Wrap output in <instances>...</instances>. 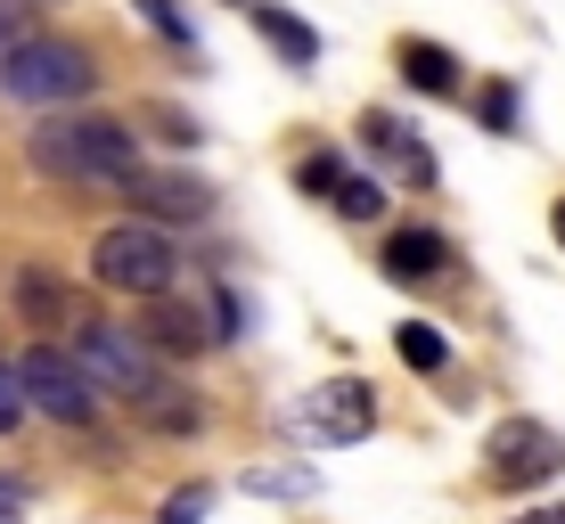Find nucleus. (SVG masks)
<instances>
[{
    "mask_svg": "<svg viewBox=\"0 0 565 524\" xmlns=\"http://www.w3.org/2000/svg\"><path fill=\"white\" fill-rule=\"evenodd\" d=\"M443 263H451V246H443L435 229H394V238H385V279H394V287L435 279Z\"/></svg>",
    "mask_w": 565,
    "mask_h": 524,
    "instance_id": "12",
    "label": "nucleus"
},
{
    "mask_svg": "<svg viewBox=\"0 0 565 524\" xmlns=\"http://www.w3.org/2000/svg\"><path fill=\"white\" fill-rule=\"evenodd\" d=\"M17 418H25V385H17V368L0 361V435H17Z\"/></svg>",
    "mask_w": 565,
    "mask_h": 524,
    "instance_id": "18",
    "label": "nucleus"
},
{
    "mask_svg": "<svg viewBox=\"0 0 565 524\" xmlns=\"http://www.w3.org/2000/svg\"><path fill=\"white\" fill-rule=\"evenodd\" d=\"M140 17H148L156 33H172V42H189V17L172 9V0H140Z\"/></svg>",
    "mask_w": 565,
    "mask_h": 524,
    "instance_id": "20",
    "label": "nucleus"
},
{
    "mask_svg": "<svg viewBox=\"0 0 565 524\" xmlns=\"http://www.w3.org/2000/svg\"><path fill=\"white\" fill-rule=\"evenodd\" d=\"M17 312L33 328H74V296L50 279V270H17Z\"/></svg>",
    "mask_w": 565,
    "mask_h": 524,
    "instance_id": "15",
    "label": "nucleus"
},
{
    "mask_svg": "<svg viewBox=\"0 0 565 524\" xmlns=\"http://www.w3.org/2000/svg\"><path fill=\"white\" fill-rule=\"evenodd\" d=\"M17 385H25V410H42L57 426H99V385L83 377V361L57 353V344H33L17 361Z\"/></svg>",
    "mask_w": 565,
    "mask_h": 524,
    "instance_id": "4",
    "label": "nucleus"
},
{
    "mask_svg": "<svg viewBox=\"0 0 565 524\" xmlns=\"http://www.w3.org/2000/svg\"><path fill=\"white\" fill-rule=\"evenodd\" d=\"M33 164L57 172V181H115L124 189L140 172V148H131V131L115 115H50L33 131Z\"/></svg>",
    "mask_w": 565,
    "mask_h": 524,
    "instance_id": "1",
    "label": "nucleus"
},
{
    "mask_svg": "<svg viewBox=\"0 0 565 524\" xmlns=\"http://www.w3.org/2000/svg\"><path fill=\"white\" fill-rule=\"evenodd\" d=\"M90 279L107 287V296H172L181 287V246L164 238V222H115L99 229V246H90Z\"/></svg>",
    "mask_w": 565,
    "mask_h": 524,
    "instance_id": "2",
    "label": "nucleus"
},
{
    "mask_svg": "<svg viewBox=\"0 0 565 524\" xmlns=\"http://www.w3.org/2000/svg\"><path fill=\"white\" fill-rule=\"evenodd\" d=\"M394 353L418 368V377H435L443 361H451V344H443V328L435 320H402V336H394Z\"/></svg>",
    "mask_w": 565,
    "mask_h": 524,
    "instance_id": "16",
    "label": "nucleus"
},
{
    "mask_svg": "<svg viewBox=\"0 0 565 524\" xmlns=\"http://www.w3.org/2000/svg\"><path fill=\"white\" fill-rule=\"evenodd\" d=\"M402 83L426 90V99H451L459 90V57L443 42H402Z\"/></svg>",
    "mask_w": 565,
    "mask_h": 524,
    "instance_id": "14",
    "label": "nucleus"
},
{
    "mask_svg": "<svg viewBox=\"0 0 565 524\" xmlns=\"http://www.w3.org/2000/svg\"><path fill=\"white\" fill-rule=\"evenodd\" d=\"M296 426L311 442H361L369 426H377V385H361V377H328V385H311L303 394V410Z\"/></svg>",
    "mask_w": 565,
    "mask_h": 524,
    "instance_id": "7",
    "label": "nucleus"
},
{
    "mask_svg": "<svg viewBox=\"0 0 565 524\" xmlns=\"http://www.w3.org/2000/svg\"><path fill=\"white\" fill-rule=\"evenodd\" d=\"M337 181H344V164L328 157V148H320V157H311V164L296 172V189H303V197H311V189H337Z\"/></svg>",
    "mask_w": 565,
    "mask_h": 524,
    "instance_id": "19",
    "label": "nucleus"
},
{
    "mask_svg": "<svg viewBox=\"0 0 565 524\" xmlns=\"http://www.w3.org/2000/svg\"><path fill=\"white\" fill-rule=\"evenodd\" d=\"M328 205H337L344 222H377V213H385V181H369V172H344V181L328 189Z\"/></svg>",
    "mask_w": 565,
    "mask_h": 524,
    "instance_id": "17",
    "label": "nucleus"
},
{
    "mask_svg": "<svg viewBox=\"0 0 565 524\" xmlns=\"http://www.w3.org/2000/svg\"><path fill=\"white\" fill-rule=\"evenodd\" d=\"M131 418H140L148 435H198V426H205V410H198V402H189L181 385L164 377V368H156L140 394H131Z\"/></svg>",
    "mask_w": 565,
    "mask_h": 524,
    "instance_id": "11",
    "label": "nucleus"
},
{
    "mask_svg": "<svg viewBox=\"0 0 565 524\" xmlns=\"http://www.w3.org/2000/svg\"><path fill=\"white\" fill-rule=\"evenodd\" d=\"M361 140H369V157L394 172L402 189H435V157H426V140L402 124V115H377V107H369V115H361Z\"/></svg>",
    "mask_w": 565,
    "mask_h": 524,
    "instance_id": "8",
    "label": "nucleus"
},
{
    "mask_svg": "<svg viewBox=\"0 0 565 524\" xmlns=\"http://www.w3.org/2000/svg\"><path fill=\"white\" fill-rule=\"evenodd\" d=\"M483 475L500 483V492H533V483L565 475V435L541 418H509L492 426V442H483Z\"/></svg>",
    "mask_w": 565,
    "mask_h": 524,
    "instance_id": "5",
    "label": "nucleus"
},
{
    "mask_svg": "<svg viewBox=\"0 0 565 524\" xmlns=\"http://www.w3.org/2000/svg\"><path fill=\"white\" fill-rule=\"evenodd\" d=\"M550 229H557V246H565V197H557V213H550Z\"/></svg>",
    "mask_w": 565,
    "mask_h": 524,
    "instance_id": "25",
    "label": "nucleus"
},
{
    "mask_svg": "<svg viewBox=\"0 0 565 524\" xmlns=\"http://www.w3.org/2000/svg\"><path fill=\"white\" fill-rule=\"evenodd\" d=\"M90 83H99V66H90V50H74V42H17L9 57H0V90L9 99H25V107H74V99H90Z\"/></svg>",
    "mask_w": 565,
    "mask_h": 524,
    "instance_id": "3",
    "label": "nucleus"
},
{
    "mask_svg": "<svg viewBox=\"0 0 565 524\" xmlns=\"http://www.w3.org/2000/svg\"><path fill=\"white\" fill-rule=\"evenodd\" d=\"M0 524H25V492L17 483H0Z\"/></svg>",
    "mask_w": 565,
    "mask_h": 524,
    "instance_id": "23",
    "label": "nucleus"
},
{
    "mask_svg": "<svg viewBox=\"0 0 565 524\" xmlns=\"http://www.w3.org/2000/svg\"><path fill=\"white\" fill-rule=\"evenodd\" d=\"M516 524H565V509H533V516H516Z\"/></svg>",
    "mask_w": 565,
    "mask_h": 524,
    "instance_id": "24",
    "label": "nucleus"
},
{
    "mask_svg": "<svg viewBox=\"0 0 565 524\" xmlns=\"http://www.w3.org/2000/svg\"><path fill=\"white\" fill-rule=\"evenodd\" d=\"M131 336L148 344V353H164V361H198L205 344H213V328L189 312V303H172V296H148V312H140V328Z\"/></svg>",
    "mask_w": 565,
    "mask_h": 524,
    "instance_id": "10",
    "label": "nucleus"
},
{
    "mask_svg": "<svg viewBox=\"0 0 565 524\" xmlns=\"http://www.w3.org/2000/svg\"><path fill=\"white\" fill-rule=\"evenodd\" d=\"M74 361H83V377L99 385V394H140V385L156 377V353L131 328H99V320H74Z\"/></svg>",
    "mask_w": 565,
    "mask_h": 524,
    "instance_id": "6",
    "label": "nucleus"
},
{
    "mask_svg": "<svg viewBox=\"0 0 565 524\" xmlns=\"http://www.w3.org/2000/svg\"><path fill=\"white\" fill-rule=\"evenodd\" d=\"M205 500H213V492H181V500H164V524H198V516H205Z\"/></svg>",
    "mask_w": 565,
    "mask_h": 524,
    "instance_id": "22",
    "label": "nucleus"
},
{
    "mask_svg": "<svg viewBox=\"0 0 565 524\" xmlns=\"http://www.w3.org/2000/svg\"><path fill=\"white\" fill-rule=\"evenodd\" d=\"M238 9L255 17V33H263V42L287 57V66H311V57H320V33H311L303 17H287L279 0H238Z\"/></svg>",
    "mask_w": 565,
    "mask_h": 524,
    "instance_id": "13",
    "label": "nucleus"
},
{
    "mask_svg": "<svg viewBox=\"0 0 565 524\" xmlns=\"http://www.w3.org/2000/svg\"><path fill=\"white\" fill-rule=\"evenodd\" d=\"M131 205L148 213V222H205L213 213V189L189 181V172H131Z\"/></svg>",
    "mask_w": 565,
    "mask_h": 524,
    "instance_id": "9",
    "label": "nucleus"
},
{
    "mask_svg": "<svg viewBox=\"0 0 565 524\" xmlns=\"http://www.w3.org/2000/svg\"><path fill=\"white\" fill-rule=\"evenodd\" d=\"M483 124H492V131H509V124H516V90H509V83L483 90Z\"/></svg>",
    "mask_w": 565,
    "mask_h": 524,
    "instance_id": "21",
    "label": "nucleus"
}]
</instances>
